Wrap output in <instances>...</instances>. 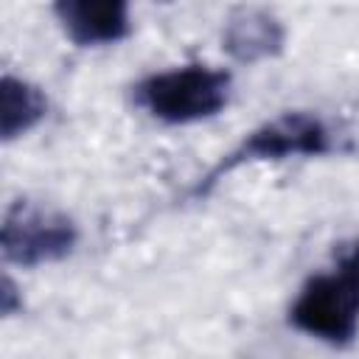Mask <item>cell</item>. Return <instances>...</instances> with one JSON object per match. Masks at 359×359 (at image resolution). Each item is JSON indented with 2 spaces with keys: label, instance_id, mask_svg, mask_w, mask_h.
<instances>
[{
  "label": "cell",
  "instance_id": "6da1fadb",
  "mask_svg": "<svg viewBox=\"0 0 359 359\" xmlns=\"http://www.w3.org/2000/svg\"><path fill=\"white\" fill-rule=\"evenodd\" d=\"M289 320L297 331L328 345H348L359 334V238L328 272L303 283Z\"/></svg>",
  "mask_w": 359,
  "mask_h": 359
},
{
  "label": "cell",
  "instance_id": "7a4b0ae2",
  "mask_svg": "<svg viewBox=\"0 0 359 359\" xmlns=\"http://www.w3.org/2000/svg\"><path fill=\"white\" fill-rule=\"evenodd\" d=\"M334 149L331 143V129L325 126L323 118L311 112H280L278 118L261 123L252 129L233 151H227L196 185L194 196H208L222 177L236 171L244 163H258V160H286V157H320Z\"/></svg>",
  "mask_w": 359,
  "mask_h": 359
},
{
  "label": "cell",
  "instance_id": "3957f363",
  "mask_svg": "<svg viewBox=\"0 0 359 359\" xmlns=\"http://www.w3.org/2000/svg\"><path fill=\"white\" fill-rule=\"evenodd\" d=\"M230 95V76L208 65H185L146 76L135 87V104L163 123H196L213 118Z\"/></svg>",
  "mask_w": 359,
  "mask_h": 359
},
{
  "label": "cell",
  "instance_id": "277c9868",
  "mask_svg": "<svg viewBox=\"0 0 359 359\" xmlns=\"http://www.w3.org/2000/svg\"><path fill=\"white\" fill-rule=\"evenodd\" d=\"M76 241H79V230L73 219L62 210L42 208L28 199H17L3 216L0 247L8 264L17 266L53 264L67 258Z\"/></svg>",
  "mask_w": 359,
  "mask_h": 359
},
{
  "label": "cell",
  "instance_id": "5b68a950",
  "mask_svg": "<svg viewBox=\"0 0 359 359\" xmlns=\"http://www.w3.org/2000/svg\"><path fill=\"white\" fill-rule=\"evenodd\" d=\"M283 42H286V31L280 20L264 6H252V3L236 6L224 20L222 48L227 50L230 59L241 65H255L278 56L283 50Z\"/></svg>",
  "mask_w": 359,
  "mask_h": 359
},
{
  "label": "cell",
  "instance_id": "8992f818",
  "mask_svg": "<svg viewBox=\"0 0 359 359\" xmlns=\"http://www.w3.org/2000/svg\"><path fill=\"white\" fill-rule=\"evenodd\" d=\"M53 11L81 48L112 45L129 34V0H53Z\"/></svg>",
  "mask_w": 359,
  "mask_h": 359
},
{
  "label": "cell",
  "instance_id": "52a82bcc",
  "mask_svg": "<svg viewBox=\"0 0 359 359\" xmlns=\"http://www.w3.org/2000/svg\"><path fill=\"white\" fill-rule=\"evenodd\" d=\"M48 112V98L39 87L17 79L3 76L0 81V135L3 140H14L31 132Z\"/></svg>",
  "mask_w": 359,
  "mask_h": 359
},
{
  "label": "cell",
  "instance_id": "ba28073f",
  "mask_svg": "<svg viewBox=\"0 0 359 359\" xmlns=\"http://www.w3.org/2000/svg\"><path fill=\"white\" fill-rule=\"evenodd\" d=\"M20 306H22V300L17 297V286H14V280L6 275L3 283H0V311H3V317H11Z\"/></svg>",
  "mask_w": 359,
  "mask_h": 359
}]
</instances>
